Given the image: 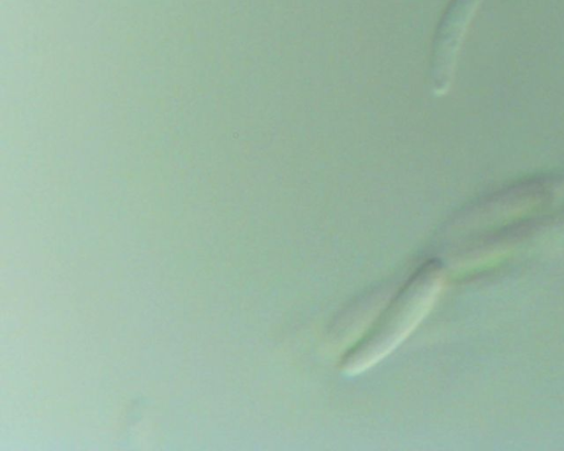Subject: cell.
I'll use <instances>...</instances> for the list:
<instances>
[{"mask_svg":"<svg viewBox=\"0 0 564 451\" xmlns=\"http://www.w3.org/2000/svg\"><path fill=\"white\" fill-rule=\"evenodd\" d=\"M443 283L444 268L438 259L426 260L416 268L368 331L343 355L340 371L357 375L389 355L429 313Z\"/></svg>","mask_w":564,"mask_h":451,"instance_id":"1","label":"cell"},{"mask_svg":"<svg viewBox=\"0 0 564 451\" xmlns=\"http://www.w3.org/2000/svg\"><path fill=\"white\" fill-rule=\"evenodd\" d=\"M482 0H451L436 26L430 61V84L437 97L448 93L460 46Z\"/></svg>","mask_w":564,"mask_h":451,"instance_id":"2","label":"cell"}]
</instances>
